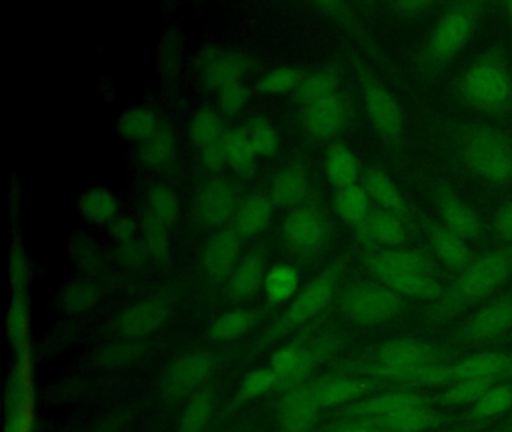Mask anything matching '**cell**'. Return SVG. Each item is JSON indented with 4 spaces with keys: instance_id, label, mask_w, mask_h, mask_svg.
<instances>
[{
    "instance_id": "6da1fadb",
    "label": "cell",
    "mask_w": 512,
    "mask_h": 432,
    "mask_svg": "<svg viewBox=\"0 0 512 432\" xmlns=\"http://www.w3.org/2000/svg\"><path fill=\"white\" fill-rule=\"evenodd\" d=\"M512 276V245L476 255L430 309L436 323L452 320L461 312L502 287Z\"/></svg>"
},
{
    "instance_id": "7a4b0ae2",
    "label": "cell",
    "mask_w": 512,
    "mask_h": 432,
    "mask_svg": "<svg viewBox=\"0 0 512 432\" xmlns=\"http://www.w3.org/2000/svg\"><path fill=\"white\" fill-rule=\"evenodd\" d=\"M452 147L461 165L485 185L512 186V137L502 129L484 123L457 125Z\"/></svg>"
},
{
    "instance_id": "3957f363",
    "label": "cell",
    "mask_w": 512,
    "mask_h": 432,
    "mask_svg": "<svg viewBox=\"0 0 512 432\" xmlns=\"http://www.w3.org/2000/svg\"><path fill=\"white\" fill-rule=\"evenodd\" d=\"M455 96L464 107L488 117L512 114V68L496 48L484 51L461 71Z\"/></svg>"
},
{
    "instance_id": "277c9868",
    "label": "cell",
    "mask_w": 512,
    "mask_h": 432,
    "mask_svg": "<svg viewBox=\"0 0 512 432\" xmlns=\"http://www.w3.org/2000/svg\"><path fill=\"white\" fill-rule=\"evenodd\" d=\"M485 3H452L434 24L416 54V66L427 77L443 74L478 29Z\"/></svg>"
},
{
    "instance_id": "5b68a950",
    "label": "cell",
    "mask_w": 512,
    "mask_h": 432,
    "mask_svg": "<svg viewBox=\"0 0 512 432\" xmlns=\"http://www.w3.org/2000/svg\"><path fill=\"white\" fill-rule=\"evenodd\" d=\"M443 353L418 339H395L380 347L367 363L353 366L352 371L368 375L374 381L418 384L425 368L440 365Z\"/></svg>"
},
{
    "instance_id": "8992f818",
    "label": "cell",
    "mask_w": 512,
    "mask_h": 432,
    "mask_svg": "<svg viewBox=\"0 0 512 432\" xmlns=\"http://www.w3.org/2000/svg\"><path fill=\"white\" fill-rule=\"evenodd\" d=\"M358 75L365 113L371 126L391 152H400L406 141V117L400 102L367 69L359 68Z\"/></svg>"
},
{
    "instance_id": "52a82bcc",
    "label": "cell",
    "mask_w": 512,
    "mask_h": 432,
    "mask_svg": "<svg viewBox=\"0 0 512 432\" xmlns=\"http://www.w3.org/2000/svg\"><path fill=\"white\" fill-rule=\"evenodd\" d=\"M340 308L358 326H379L398 317L406 308V299L382 282H358L341 294Z\"/></svg>"
},
{
    "instance_id": "ba28073f",
    "label": "cell",
    "mask_w": 512,
    "mask_h": 432,
    "mask_svg": "<svg viewBox=\"0 0 512 432\" xmlns=\"http://www.w3.org/2000/svg\"><path fill=\"white\" fill-rule=\"evenodd\" d=\"M341 270H343V261L332 264L328 269L323 270L320 275H317L301 293L296 294L284 314L281 315L278 323H275V326L265 336L266 342L274 341V339L280 338L283 333L302 326V324L310 321L314 315L319 314L323 308H326L334 297L335 291H337Z\"/></svg>"
},
{
    "instance_id": "9c48e42d",
    "label": "cell",
    "mask_w": 512,
    "mask_h": 432,
    "mask_svg": "<svg viewBox=\"0 0 512 432\" xmlns=\"http://www.w3.org/2000/svg\"><path fill=\"white\" fill-rule=\"evenodd\" d=\"M331 236V221L319 203H304L290 209L281 224V237L290 251L313 255L322 251Z\"/></svg>"
},
{
    "instance_id": "30bf717a",
    "label": "cell",
    "mask_w": 512,
    "mask_h": 432,
    "mask_svg": "<svg viewBox=\"0 0 512 432\" xmlns=\"http://www.w3.org/2000/svg\"><path fill=\"white\" fill-rule=\"evenodd\" d=\"M512 377V354L479 353L467 357L455 365L428 366L422 372L419 386H442L455 384L472 378H506Z\"/></svg>"
},
{
    "instance_id": "8fae6325",
    "label": "cell",
    "mask_w": 512,
    "mask_h": 432,
    "mask_svg": "<svg viewBox=\"0 0 512 432\" xmlns=\"http://www.w3.org/2000/svg\"><path fill=\"white\" fill-rule=\"evenodd\" d=\"M431 203L437 221L452 233L469 242L481 240L484 224L475 209L446 183H436L431 189Z\"/></svg>"
},
{
    "instance_id": "7c38bea8",
    "label": "cell",
    "mask_w": 512,
    "mask_h": 432,
    "mask_svg": "<svg viewBox=\"0 0 512 432\" xmlns=\"http://www.w3.org/2000/svg\"><path fill=\"white\" fill-rule=\"evenodd\" d=\"M352 114L353 105L349 96L337 92L302 107L301 126L305 134L314 140H332L347 128Z\"/></svg>"
},
{
    "instance_id": "4fadbf2b",
    "label": "cell",
    "mask_w": 512,
    "mask_h": 432,
    "mask_svg": "<svg viewBox=\"0 0 512 432\" xmlns=\"http://www.w3.org/2000/svg\"><path fill=\"white\" fill-rule=\"evenodd\" d=\"M340 342L334 336H323L307 345H287L275 351L271 357V369L278 380L286 383H298L310 374L317 363L338 350Z\"/></svg>"
},
{
    "instance_id": "5bb4252c",
    "label": "cell",
    "mask_w": 512,
    "mask_h": 432,
    "mask_svg": "<svg viewBox=\"0 0 512 432\" xmlns=\"http://www.w3.org/2000/svg\"><path fill=\"white\" fill-rule=\"evenodd\" d=\"M512 329V291L482 306L457 332L463 345H482L494 341Z\"/></svg>"
},
{
    "instance_id": "9a60e30c",
    "label": "cell",
    "mask_w": 512,
    "mask_h": 432,
    "mask_svg": "<svg viewBox=\"0 0 512 432\" xmlns=\"http://www.w3.org/2000/svg\"><path fill=\"white\" fill-rule=\"evenodd\" d=\"M362 188L370 197L371 203L376 209L385 210L391 215L397 216L401 221L406 222L415 233L421 236L418 213L407 203L401 189L391 176L379 167H364L361 177Z\"/></svg>"
},
{
    "instance_id": "2e32d148",
    "label": "cell",
    "mask_w": 512,
    "mask_h": 432,
    "mask_svg": "<svg viewBox=\"0 0 512 432\" xmlns=\"http://www.w3.org/2000/svg\"><path fill=\"white\" fill-rule=\"evenodd\" d=\"M205 86L220 90L227 84L238 83L250 71L251 62L247 54L224 48L203 47L194 60Z\"/></svg>"
},
{
    "instance_id": "e0dca14e",
    "label": "cell",
    "mask_w": 512,
    "mask_h": 432,
    "mask_svg": "<svg viewBox=\"0 0 512 432\" xmlns=\"http://www.w3.org/2000/svg\"><path fill=\"white\" fill-rule=\"evenodd\" d=\"M353 231L364 249L400 248L419 237L406 222L376 207Z\"/></svg>"
},
{
    "instance_id": "ac0fdd59",
    "label": "cell",
    "mask_w": 512,
    "mask_h": 432,
    "mask_svg": "<svg viewBox=\"0 0 512 432\" xmlns=\"http://www.w3.org/2000/svg\"><path fill=\"white\" fill-rule=\"evenodd\" d=\"M418 221L421 233L427 239L428 249L446 269L460 273L475 258L469 243L452 233L437 219L418 213Z\"/></svg>"
},
{
    "instance_id": "d6986e66",
    "label": "cell",
    "mask_w": 512,
    "mask_h": 432,
    "mask_svg": "<svg viewBox=\"0 0 512 432\" xmlns=\"http://www.w3.org/2000/svg\"><path fill=\"white\" fill-rule=\"evenodd\" d=\"M239 198L235 186L224 179L208 180L197 195V218L205 227L226 228L233 221Z\"/></svg>"
},
{
    "instance_id": "ffe728a7",
    "label": "cell",
    "mask_w": 512,
    "mask_h": 432,
    "mask_svg": "<svg viewBox=\"0 0 512 432\" xmlns=\"http://www.w3.org/2000/svg\"><path fill=\"white\" fill-rule=\"evenodd\" d=\"M365 266L373 275L379 272L422 273L436 276L437 266L430 254L412 246L388 249H364Z\"/></svg>"
},
{
    "instance_id": "44dd1931",
    "label": "cell",
    "mask_w": 512,
    "mask_h": 432,
    "mask_svg": "<svg viewBox=\"0 0 512 432\" xmlns=\"http://www.w3.org/2000/svg\"><path fill=\"white\" fill-rule=\"evenodd\" d=\"M242 237L230 228H221L206 242L202 267L209 281L226 284L236 264L241 260Z\"/></svg>"
},
{
    "instance_id": "7402d4cb",
    "label": "cell",
    "mask_w": 512,
    "mask_h": 432,
    "mask_svg": "<svg viewBox=\"0 0 512 432\" xmlns=\"http://www.w3.org/2000/svg\"><path fill=\"white\" fill-rule=\"evenodd\" d=\"M428 405V399L422 393L415 390H395V392L383 393L373 396L347 408V416L355 420H374L379 417L389 416L401 410L424 407Z\"/></svg>"
},
{
    "instance_id": "603a6c76",
    "label": "cell",
    "mask_w": 512,
    "mask_h": 432,
    "mask_svg": "<svg viewBox=\"0 0 512 432\" xmlns=\"http://www.w3.org/2000/svg\"><path fill=\"white\" fill-rule=\"evenodd\" d=\"M266 257L262 251H250L241 257L226 282L227 296L239 302L256 296L265 284Z\"/></svg>"
},
{
    "instance_id": "cb8c5ba5",
    "label": "cell",
    "mask_w": 512,
    "mask_h": 432,
    "mask_svg": "<svg viewBox=\"0 0 512 432\" xmlns=\"http://www.w3.org/2000/svg\"><path fill=\"white\" fill-rule=\"evenodd\" d=\"M308 194H310V177L301 165H286L272 177L269 197L277 206L295 209L307 203Z\"/></svg>"
},
{
    "instance_id": "d4e9b609",
    "label": "cell",
    "mask_w": 512,
    "mask_h": 432,
    "mask_svg": "<svg viewBox=\"0 0 512 432\" xmlns=\"http://www.w3.org/2000/svg\"><path fill=\"white\" fill-rule=\"evenodd\" d=\"M374 276L377 281L391 288L403 299L436 302L446 290V287L437 281L436 276L422 275V273L379 272Z\"/></svg>"
},
{
    "instance_id": "484cf974",
    "label": "cell",
    "mask_w": 512,
    "mask_h": 432,
    "mask_svg": "<svg viewBox=\"0 0 512 432\" xmlns=\"http://www.w3.org/2000/svg\"><path fill=\"white\" fill-rule=\"evenodd\" d=\"M272 203L269 195L260 191L251 192L239 200L238 209L233 216L232 228L244 237H256L271 224Z\"/></svg>"
},
{
    "instance_id": "4316f807",
    "label": "cell",
    "mask_w": 512,
    "mask_h": 432,
    "mask_svg": "<svg viewBox=\"0 0 512 432\" xmlns=\"http://www.w3.org/2000/svg\"><path fill=\"white\" fill-rule=\"evenodd\" d=\"M215 368V359L211 354L194 353L182 357L173 365L167 377V389L170 395L184 396L208 380Z\"/></svg>"
},
{
    "instance_id": "83f0119b",
    "label": "cell",
    "mask_w": 512,
    "mask_h": 432,
    "mask_svg": "<svg viewBox=\"0 0 512 432\" xmlns=\"http://www.w3.org/2000/svg\"><path fill=\"white\" fill-rule=\"evenodd\" d=\"M323 168L326 179L337 189L358 185L364 171L358 155L344 143H335L328 147Z\"/></svg>"
},
{
    "instance_id": "f1b7e54d",
    "label": "cell",
    "mask_w": 512,
    "mask_h": 432,
    "mask_svg": "<svg viewBox=\"0 0 512 432\" xmlns=\"http://www.w3.org/2000/svg\"><path fill=\"white\" fill-rule=\"evenodd\" d=\"M169 309L161 300H145L122 312L118 327L124 335L145 336L163 326Z\"/></svg>"
},
{
    "instance_id": "f546056e",
    "label": "cell",
    "mask_w": 512,
    "mask_h": 432,
    "mask_svg": "<svg viewBox=\"0 0 512 432\" xmlns=\"http://www.w3.org/2000/svg\"><path fill=\"white\" fill-rule=\"evenodd\" d=\"M320 410L322 408L314 399L313 389L305 387L287 396L281 405V423L286 431L308 432L316 422Z\"/></svg>"
},
{
    "instance_id": "4dcf8cb0",
    "label": "cell",
    "mask_w": 512,
    "mask_h": 432,
    "mask_svg": "<svg viewBox=\"0 0 512 432\" xmlns=\"http://www.w3.org/2000/svg\"><path fill=\"white\" fill-rule=\"evenodd\" d=\"M374 387V381L364 378L334 377L311 386L314 399L320 408L337 407Z\"/></svg>"
},
{
    "instance_id": "1f68e13d",
    "label": "cell",
    "mask_w": 512,
    "mask_h": 432,
    "mask_svg": "<svg viewBox=\"0 0 512 432\" xmlns=\"http://www.w3.org/2000/svg\"><path fill=\"white\" fill-rule=\"evenodd\" d=\"M77 209L85 221L109 224L119 215V200L107 186H92L80 195Z\"/></svg>"
},
{
    "instance_id": "d6a6232c",
    "label": "cell",
    "mask_w": 512,
    "mask_h": 432,
    "mask_svg": "<svg viewBox=\"0 0 512 432\" xmlns=\"http://www.w3.org/2000/svg\"><path fill=\"white\" fill-rule=\"evenodd\" d=\"M332 207H334L335 215L352 228L358 227L361 222H364L374 209L373 203L361 183L337 189Z\"/></svg>"
},
{
    "instance_id": "836d02e7",
    "label": "cell",
    "mask_w": 512,
    "mask_h": 432,
    "mask_svg": "<svg viewBox=\"0 0 512 432\" xmlns=\"http://www.w3.org/2000/svg\"><path fill=\"white\" fill-rule=\"evenodd\" d=\"M226 146L227 164L239 177L254 176L256 173L257 155L248 140L244 126L227 129L223 137Z\"/></svg>"
},
{
    "instance_id": "e575fe53",
    "label": "cell",
    "mask_w": 512,
    "mask_h": 432,
    "mask_svg": "<svg viewBox=\"0 0 512 432\" xmlns=\"http://www.w3.org/2000/svg\"><path fill=\"white\" fill-rule=\"evenodd\" d=\"M368 422L385 429L386 432H425L439 422V417L431 410L430 405H424V407L401 410L389 416L368 420Z\"/></svg>"
},
{
    "instance_id": "d590c367",
    "label": "cell",
    "mask_w": 512,
    "mask_h": 432,
    "mask_svg": "<svg viewBox=\"0 0 512 432\" xmlns=\"http://www.w3.org/2000/svg\"><path fill=\"white\" fill-rule=\"evenodd\" d=\"M340 74L334 68L316 69V71L305 74L304 80L295 90V99L302 107L328 98L340 92Z\"/></svg>"
},
{
    "instance_id": "8d00e7d4",
    "label": "cell",
    "mask_w": 512,
    "mask_h": 432,
    "mask_svg": "<svg viewBox=\"0 0 512 432\" xmlns=\"http://www.w3.org/2000/svg\"><path fill=\"white\" fill-rule=\"evenodd\" d=\"M176 140L172 129L158 126L146 140L139 143V156L149 167L160 168L175 156Z\"/></svg>"
},
{
    "instance_id": "74e56055",
    "label": "cell",
    "mask_w": 512,
    "mask_h": 432,
    "mask_svg": "<svg viewBox=\"0 0 512 432\" xmlns=\"http://www.w3.org/2000/svg\"><path fill=\"white\" fill-rule=\"evenodd\" d=\"M263 288L272 305L289 302L299 290L298 272L289 264H277L266 272Z\"/></svg>"
},
{
    "instance_id": "f35d334b",
    "label": "cell",
    "mask_w": 512,
    "mask_h": 432,
    "mask_svg": "<svg viewBox=\"0 0 512 432\" xmlns=\"http://www.w3.org/2000/svg\"><path fill=\"white\" fill-rule=\"evenodd\" d=\"M259 321V314L251 309H236L221 315L211 327V338L215 342H229L250 332Z\"/></svg>"
},
{
    "instance_id": "ab89813d",
    "label": "cell",
    "mask_w": 512,
    "mask_h": 432,
    "mask_svg": "<svg viewBox=\"0 0 512 432\" xmlns=\"http://www.w3.org/2000/svg\"><path fill=\"white\" fill-rule=\"evenodd\" d=\"M182 35L178 30L172 29L164 33L158 50V69L164 86H175L178 81L182 63Z\"/></svg>"
},
{
    "instance_id": "60d3db41",
    "label": "cell",
    "mask_w": 512,
    "mask_h": 432,
    "mask_svg": "<svg viewBox=\"0 0 512 432\" xmlns=\"http://www.w3.org/2000/svg\"><path fill=\"white\" fill-rule=\"evenodd\" d=\"M158 128L154 113L145 107H130L119 114L116 131L128 141H139L149 137Z\"/></svg>"
},
{
    "instance_id": "b9f144b4",
    "label": "cell",
    "mask_w": 512,
    "mask_h": 432,
    "mask_svg": "<svg viewBox=\"0 0 512 432\" xmlns=\"http://www.w3.org/2000/svg\"><path fill=\"white\" fill-rule=\"evenodd\" d=\"M254 152L260 158H272L280 150V132L265 116H254L244 126Z\"/></svg>"
},
{
    "instance_id": "7bdbcfd3",
    "label": "cell",
    "mask_w": 512,
    "mask_h": 432,
    "mask_svg": "<svg viewBox=\"0 0 512 432\" xmlns=\"http://www.w3.org/2000/svg\"><path fill=\"white\" fill-rule=\"evenodd\" d=\"M304 77L302 69L295 66H280L260 75L256 81V89L265 95H283L295 92Z\"/></svg>"
},
{
    "instance_id": "ee69618b",
    "label": "cell",
    "mask_w": 512,
    "mask_h": 432,
    "mask_svg": "<svg viewBox=\"0 0 512 432\" xmlns=\"http://www.w3.org/2000/svg\"><path fill=\"white\" fill-rule=\"evenodd\" d=\"M512 408V386L511 384L497 383L485 392L478 401L473 404L470 410V417L473 420H487L491 417L500 416Z\"/></svg>"
},
{
    "instance_id": "f6af8a7d",
    "label": "cell",
    "mask_w": 512,
    "mask_h": 432,
    "mask_svg": "<svg viewBox=\"0 0 512 432\" xmlns=\"http://www.w3.org/2000/svg\"><path fill=\"white\" fill-rule=\"evenodd\" d=\"M226 131L227 129L224 128V122L220 114L215 110H211V108H203V110L197 111L191 117L190 128H188L191 140L200 149L223 138Z\"/></svg>"
},
{
    "instance_id": "bcb514c9",
    "label": "cell",
    "mask_w": 512,
    "mask_h": 432,
    "mask_svg": "<svg viewBox=\"0 0 512 432\" xmlns=\"http://www.w3.org/2000/svg\"><path fill=\"white\" fill-rule=\"evenodd\" d=\"M215 395L212 390H203L188 404L182 416L181 432H203L214 414Z\"/></svg>"
},
{
    "instance_id": "7dc6e473",
    "label": "cell",
    "mask_w": 512,
    "mask_h": 432,
    "mask_svg": "<svg viewBox=\"0 0 512 432\" xmlns=\"http://www.w3.org/2000/svg\"><path fill=\"white\" fill-rule=\"evenodd\" d=\"M497 383H500V378H472V380L460 381V383L449 387L440 396V402L445 405H464L476 402Z\"/></svg>"
},
{
    "instance_id": "c3c4849f",
    "label": "cell",
    "mask_w": 512,
    "mask_h": 432,
    "mask_svg": "<svg viewBox=\"0 0 512 432\" xmlns=\"http://www.w3.org/2000/svg\"><path fill=\"white\" fill-rule=\"evenodd\" d=\"M149 212L164 224L172 225L181 213L178 195L166 185H157L149 192Z\"/></svg>"
},
{
    "instance_id": "681fc988",
    "label": "cell",
    "mask_w": 512,
    "mask_h": 432,
    "mask_svg": "<svg viewBox=\"0 0 512 432\" xmlns=\"http://www.w3.org/2000/svg\"><path fill=\"white\" fill-rule=\"evenodd\" d=\"M169 225L164 224L157 216L151 212L146 213L142 221L143 240L149 254L157 258H163L169 249Z\"/></svg>"
},
{
    "instance_id": "f907efd6",
    "label": "cell",
    "mask_w": 512,
    "mask_h": 432,
    "mask_svg": "<svg viewBox=\"0 0 512 432\" xmlns=\"http://www.w3.org/2000/svg\"><path fill=\"white\" fill-rule=\"evenodd\" d=\"M250 99V89L244 81L227 84L218 90V105L221 113L227 117H235L244 110Z\"/></svg>"
},
{
    "instance_id": "816d5d0a",
    "label": "cell",
    "mask_w": 512,
    "mask_h": 432,
    "mask_svg": "<svg viewBox=\"0 0 512 432\" xmlns=\"http://www.w3.org/2000/svg\"><path fill=\"white\" fill-rule=\"evenodd\" d=\"M8 329H10L11 338L17 345L31 339V314H29L28 303L22 294L16 296L13 306H11L10 315H8Z\"/></svg>"
},
{
    "instance_id": "f5cc1de1",
    "label": "cell",
    "mask_w": 512,
    "mask_h": 432,
    "mask_svg": "<svg viewBox=\"0 0 512 432\" xmlns=\"http://www.w3.org/2000/svg\"><path fill=\"white\" fill-rule=\"evenodd\" d=\"M37 417V396L35 392H19L14 407L11 432H32Z\"/></svg>"
},
{
    "instance_id": "db71d44e",
    "label": "cell",
    "mask_w": 512,
    "mask_h": 432,
    "mask_svg": "<svg viewBox=\"0 0 512 432\" xmlns=\"http://www.w3.org/2000/svg\"><path fill=\"white\" fill-rule=\"evenodd\" d=\"M278 377L272 369H259L245 377L241 384L242 399H254L265 395L278 384Z\"/></svg>"
},
{
    "instance_id": "11a10c76",
    "label": "cell",
    "mask_w": 512,
    "mask_h": 432,
    "mask_svg": "<svg viewBox=\"0 0 512 432\" xmlns=\"http://www.w3.org/2000/svg\"><path fill=\"white\" fill-rule=\"evenodd\" d=\"M29 278V263L26 257L25 249L20 245H14L11 248L10 255V279L11 285L16 290L17 296L20 291L26 287Z\"/></svg>"
},
{
    "instance_id": "9f6ffc18",
    "label": "cell",
    "mask_w": 512,
    "mask_h": 432,
    "mask_svg": "<svg viewBox=\"0 0 512 432\" xmlns=\"http://www.w3.org/2000/svg\"><path fill=\"white\" fill-rule=\"evenodd\" d=\"M493 233L502 245H512V198L506 200L494 215Z\"/></svg>"
},
{
    "instance_id": "6f0895ef",
    "label": "cell",
    "mask_w": 512,
    "mask_h": 432,
    "mask_svg": "<svg viewBox=\"0 0 512 432\" xmlns=\"http://www.w3.org/2000/svg\"><path fill=\"white\" fill-rule=\"evenodd\" d=\"M137 224L128 215H118L107 224V234L119 245L136 239Z\"/></svg>"
},
{
    "instance_id": "680465c9",
    "label": "cell",
    "mask_w": 512,
    "mask_h": 432,
    "mask_svg": "<svg viewBox=\"0 0 512 432\" xmlns=\"http://www.w3.org/2000/svg\"><path fill=\"white\" fill-rule=\"evenodd\" d=\"M224 137V135H223ZM202 164L212 173L220 171L227 164L226 146L223 138L200 149Z\"/></svg>"
},
{
    "instance_id": "91938a15",
    "label": "cell",
    "mask_w": 512,
    "mask_h": 432,
    "mask_svg": "<svg viewBox=\"0 0 512 432\" xmlns=\"http://www.w3.org/2000/svg\"><path fill=\"white\" fill-rule=\"evenodd\" d=\"M433 6V2H425V0H398V2L389 3V8L403 20H415L430 11Z\"/></svg>"
},
{
    "instance_id": "94428289",
    "label": "cell",
    "mask_w": 512,
    "mask_h": 432,
    "mask_svg": "<svg viewBox=\"0 0 512 432\" xmlns=\"http://www.w3.org/2000/svg\"><path fill=\"white\" fill-rule=\"evenodd\" d=\"M94 300V291L85 284L74 285L65 297V302L70 305L71 309H88L94 303Z\"/></svg>"
},
{
    "instance_id": "6125c7cd",
    "label": "cell",
    "mask_w": 512,
    "mask_h": 432,
    "mask_svg": "<svg viewBox=\"0 0 512 432\" xmlns=\"http://www.w3.org/2000/svg\"><path fill=\"white\" fill-rule=\"evenodd\" d=\"M317 8L322 9L323 14L328 17L334 18V20L340 21V23H352L353 11L347 3L343 2H325L317 3Z\"/></svg>"
},
{
    "instance_id": "be15d7a7",
    "label": "cell",
    "mask_w": 512,
    "mask_h": 432,
    "mask_svg": "<svg viewBox=\"0 0 512 432\" xmlns=\"http://www.w3.org/2000/svg\"><path fill=\"white\" fill-rule=\"evenodd\" d=\"M329 432H386L385 429L379 428L374 423L365 422V420H353V422L344 423L338 428Z\"/></svg>"
},
{
    "instance_id": "e7e4bbea",
    "label": "cell",
    "mask_w": 512,
    "mask_h": 432,
    "mask_svg": "<svg viewBox=\"0 0 512 432\" xmlns=\"http://www.w3.org/2000/svg\"><path fill=\"white\" fill-rule=\"evenodd\" d=\"M505 12H506V17H508L509 27H511V32H512V0H511V2L505 3Z\"/></svg>"
},
{
    "instance_id": "03108f58",
    "label": "cell",
    "mask_w": 512,
    "mask_h": 432,
    "mask_svg": "<svg viewBox=\"0 0 512 432\" xmlns=\"http://www.w3.org/2000/svg\"><path fill=\"white\" fill-rule=\"evenodd\" d=\"M509 432H512V428H511V431H509Z\"/></svg>"
}]
</instances>
